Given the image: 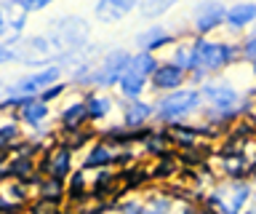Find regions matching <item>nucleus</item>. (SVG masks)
I'll return each instance as SVG.
<instances>
[{
	"instance_id": "f257e3e1",
	"label": "nucleus",
	"mask_w": 256,
	"mask_h": 214,
	"mask_svg": "<svg viewBox=\"0 0 256 214\" xmlns=\"http://www.w3.org/2000/svg\"><path fill=\"white\" fill-rule=\"evenodd\" d=\"M192 49H195V57H198V70L206 75L219 73V70H224L227 65H235L240 59V46L224 43V41L198 38V41H192Z\"/></svg>"
},
{
	"instance_id": "f03ea898",
	"label": "nucleus",
	"mask_w": 256,
	"mask_h": 214,
	"mask_svg": "<svg viewBox=\"0 0 256 214\" xmlns=\"http://www.w3.org/2000/svg\"><path fill=\"white\" fill-rule=\"evenodd\" d=\"M200 91L198 89H176L171 94H163L155 102V118L163 123H179L190 113L200 107Z\"/></svg>"
},
{
	"instance_id": "7ed1b4c3",
	"label": "nucleus",
	"mask_w": 256,
	"mask_h": 214,
	"mask_svg": "<svg viewBox=\"0 0 256 214\" xmlns=\"http://www.w3.org/2000/svg\"><path fill=\"white\" fill-rule=\"evenodd\" d=\"M248 201H251V185L246 179H227L208 195L214 214H243Z\"/></svg>"
},
{
	"instance_id": "20e7f679",
	"label": "nucleus",
	"mask_w": 256,
	"mask_h": 214,
	"mask_svg": "<svg viewBox=\"0 0 256 214\" xmlns=\"http://www.w3.org/2000/svg\"><path fill=\"white\" fill-rule=\"evenodd\" d=\"M131 65V54L126 49H115L110 51L107 57H104L99 65L94 67L91 78H88V83L96 86V89H110V86H118L120 75L126 73V67Z\"/></svg>"
},
{
	"instance_id": "39448f33",
	"label": "nucleus",
	"mask_w": 256,
	"mask_h": 214,
	"mask_svg": "<svg viewBox=\"0 0 256 214\" xmlns=\"http://www.w3.org/2000/svg\"><path fill=\"white\" fill-rule=\"evenodd\" d=\"M224 14H227V6L222 3H198L192 9V27L200 38H206L208 33L224 25Z\"/></svg>"
},
{
	"instance_id": "423d86ee",
	"label": "nucleus",
	"mask_w": 256,
	"mask_h": 214,
	"mask_svg": "<svg viewBox=\"0 0 256 214\" xmlns=\"http://www.w3.org/2000/svg\"><path fill=\"white\" fill-rule=\"evenodd\" d=\"M198 91H200V99H206L214 110H238L240 105V91L230 83L211 81V83H203V89Z\"/></svg>"
},
{
	"instance_id": "0eeeda50",
	"label": "nucleus",
	"mask_w": 256,
	"mask_h": 214,
	"mask_svg": "<svg viewBox=\"0 0 256 214\" xmlns=\"http://www.w3.org/2000/svg\"><path fill=\"white\" fill-rule=\"evenodd\" d=\"M150 81H152V86H155L158 91L171 94V91L179 89V86H184V81H187V73H184V70H179L174 62H163V65H158V70L152 73Z\"/></svg>"
},
{
	"instance_id": "6e6552de",
	"label": "nucleus",
	"mask_w": 256,
	"mask_h": 214,
	"mask_svg": "<svg viewBox=\"0 0 256 214\" xmlns=\"http://www.w3.org/2000/svg\"><path fill=\"white\" fill-rule=\"evenodd\" d=\"M134 43L139 46V51H144V54H155L158 49H163V46L174 43V35L168 33L163 25H150L147 30L136 33Z\"/></svg>"
},
{
	"instance_id": "1a4fd4ad",
	"label": "nucleus",
	"mask_w": 256,
	"mask_h": 214,
	"mask_svg": "<svg viewBox=\"0 0 256 214\" xmlns=\"http://www.w3.org/2000/svg\"><path fill=\"white\" fill-rule=\"evenodd\" d=\"M256 22V3H235V6H227V14H224V25L230 30H240L251 27Z\"/></svg>"
},
{
	"instance_id": "9d476101",
	"label": "nucleus",
	"mask_w": 256,
	"mask_h": 214,
	"mask_svg": "<svg viewBox=\"0 0 256 214\" xmlns=\"http://www.w3.org/2000/svg\"><path fill=\"white\" fill-rule=\"evenodd\" d=\"M118 86H120V94H123L126 99L136 102L144 94V89H147V78H144L142 73H136L134 67H126V73L120 75Z\"/></svg>"
},
{
	"instance_id": "9b49d317",
	"label": "nucleus",
	"mask_w": 256,
	"mask_h": 214,
	"mask_svg": "<svg viewBox=\"0 0 256 214\" xmlns=\"http://www.w3.org/2000/svg\"><path fill=\"white\" fill-rule=\"evenodd\" d=\"M150 118H155V105H147V102H139V99L131 102L123 113V121H126V126H131V129H142Z\"/></svg>"
},
{
	"instance_id": "f8f14e48",
	"label": "nucleus",
	"mask_w": 256,
	"mask_h": 214,
	"mask_svg": "<svg viewBox=\"0 0 256 214\" xmlns=\"http://www.w3.org/2000/svg\"><path fill=\"white\" fill-rule=\"evenodd\" d=\"M134 9H136V3H131V0H102V3H96L94 11L99 14L104 22H118Z\"/></svg>"
},
{
	"instance_id": "ddd939ff",
	"label": "nucleus",
	"mask_w": 256,
	"mask_h": 214,
	"mask_svg": "<svg viewBox=\"0 0 256 214\" xmlns=\"http://www.w3.org/2000/svg\"><path fill=\"white\" fill-rule=\"evenodd\" d=\"M70 166H72V150L70 147H56L51 163H48V174H51V179L62 182L70 174Z\"/></svg>"
},
{
	"instance_id": "4468645a",
	"label": "nucleus",
	"mask_w": 256,
	"mask_h": 214,
	"mask_svg": "<svg viewBox=\"0 0 256 214\" xmlns=\"http://www.w3.org/2000/svg\"><path fill=\"white\" fill-rule=\"evenodd\" d=\"M86 118H88L86 102H75V105H70V107L62 110V126L67 131H80V126L86 123Z\"/></svg>"
},
{
	"instance_id": "2eb2a0df",
	"label": "nucleus",
	"mask_w": 256,
	"mask_h": 214,
	"mask_svg": "<svg viewBox=\"0 0 256 214\" xmlns=\"http://www.w3.org/2000/svg\"><path fill=\"white\" fill-rule=\"evenodd\" d=\"M19 118L27 126H40L48 118V105H46L43 99H30L27 105L19 110Z\"/></svg>"
},
{
	"instance_id": "dca6fc26",
	"label": "nucleus",
	"mask_w": 256,
	"mask_h": 214,
	"mask_svg": "<svg viewBox=\"0 0 256 214\" xmlns=\"http://www.w3.org/2000/svg\"><path fill=\"white\" fill-rule=\"evenodd\" d=\"M86 110H88V118H91V121H99V118L112 113V99L107 97V94H88L86 97Z\"/></svg>"
},
{
	"instance_id": "f3484780",
	"label": "nucleus",
	"mask_w": 256,
	"mask_h": 214,
	"mask_svg": "<svg viewBox=\"0 0 256 214\" xmlns=\"http://www.w3.org/2000/svg\"><path fill=\"white\" fill-rule=\"evenodd\" d=\"M158 65H160V62L155 59V54H144V51H139V54H131V65H128V67H134L136 73H142V75L150 81L152 73L158 70Z\"/></svg>"
},
{
	"instance_id": "a211bd4d",
	"label": "nucleus",
	"mask_w": 256,
	"mask_h": 214,
	"mask_svg": "<svg viewBox=\"0 0 256 214\" xmlns=\"http://www.w3.org/2000/svg\"><path fill=\"white\" fill-rule=\"evenodd\" d=\"M112 161V153H110V147H94V153L86 158V166L88 169H94V166H102V163H110Z\"/></svg>"
},
{
	"instance_id": "6ab92c4d",
	"label": "nucleus",
	"mask_w": 256,
	"mask_h": 214,
	"mask_svg": "<svg viewBox=\"0 0 256 214\" xmlns=\"http://www.w3.org/2000/svg\"><path fill=\"white\" fill-rule=\"evenodd\" d=\"M144 17H158V14H163L168 9H174V3H142V6H136Z\"/></svg>"
},
{
	"instance_id": "aec40b11",
	"label": "nucleus",
	"mask_w": 256,
	"mask_h": 214,
	"mask_svg": "<svg viewBox=\"0 0 256 214\" xmlns=\"http://www.w3.org/2000/svg\"><path fill=\"white\" fill-rule=\"evenodd\" d=\"M16 9H19L22 14L43 11V9H48V0H19V3H16Z\"/></svg>"
},
{
	"instance_id": "412c9836",
	"label": "nucleus",
	"mask_w": 256,
	"mask_h": 214,
	"mask_svg": "<svg viewBox=\"0 0 256 214\" xmlns=\"http://www.w3.org/2000/svg\"><path fill=\"white\" fill-rule=\"evenodd\" d=\"M240 57H243L246 62H251V65L256 62V35H251L243 46H240Z\"/></svg>"
},
{
	"instance_id": "4be33fe9",
	"label": "nucleus",
	"mask_w": 256,
	"mask_h": 214,
	"mask_svg": "<svg viewBox=\"0 0 256 214\" xmlns=\"http://www.w3.org/2000/svg\"><path fill=\"white\" fill-rule=\"evenodd\" d=\"M19 137V126L16 123H6L3 129H0V145H8V142H14Z\"/></svg>"
},
{
	"instance_id": "5701e85b",
	"label": "nucleus",
	"mask_w": 256,
	"mask_h": 214,
	"mask_svg": "<svg viewBox=\"0 0 256 214\" xmlns=\"http://www.w3.org/2000/svg\"><path fill=\"white\" fill-rule=\"evenodd\" d=\"M8 62H16V46L0 43V65H8Z\"/></svg>"
},
{
	"instance_id": "b1692460",
	"label": "nucleus",
	"mask_w": 256,
	"mask_h": 214,
	"mask_svg": "<svg viewBox=\"0 0 256 214\" xmlns=\"http://www.w3.org/2000/svg\"><path fill=\"white\" fill-rule=\"evenodd\" d=\"M64 89H67V86H62V83H54V86H51V89H46V91H43V94H40V97H38V99H43V102H46V105H48V102H51V99H56V97H59V94H62Z\"/></svg>"
},
{
	"instance_id": "393cba45",
	"label": "nucleus",
	"mask_w": 256,
	"mask_h": 214,
	"mask_svg": "<svg viewBox=\"0 0 256 214\" xmlns=\"http://www.w3.org/2000/svg\"><path fill=\"white\" fill-rule=\"evenodd\" d=\"M248 214H256V195H254V201H251V209H248Z\"/></svg>"
},
{
	"instance_id": "a878e982",
	"label": "nucleus",
	"mask_w": 256,
	"mask_h": 214,
	"mask_svg": "<svg viewBox=\"0 0 256 214\" xmlns=\"http://www.w3.org/2000/svg\"><path fill=\"white\" fill-rule=\"evenodd\" d=\"M251 67H254V75H256V62H254V65H251Z\"/></svg>"
},
{
	"instance_id": "bb28decb",
	"label": "nucleus",
	"mask_w": 256,
	"mask_h": 214,
	"mask_svg": "<svg viewBox=\"0 0 256 214\" xmlns=\"http://www.w3.org/2000/svg\"><path fill=\"white\" fill-rule=\"evenodd\" d=\"M251 35H256V22H254V33H251Z\"/></svg>"
}]
</instances>
